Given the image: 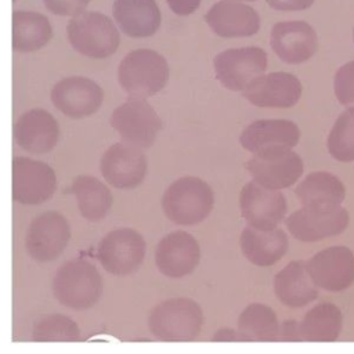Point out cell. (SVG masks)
I'll list each match as a JSON object with an SVG mask.
<instances>
[{
  "mask_svg": "<svg viewBox=\"0 0 354 354\" xmlns=\"http://www.w3.org/2000/svg\"><path fill=\"white\" fill-rule=\"evenodd\" d=\"M54 299L64 307L84 311L97 304L104 292V281L98 268L83 259L64 261L53 275Z\"/></svg>",
  "mask_w": 354,
  "mask_h": 354,
  "instance_id": "1",
  "label": "cell"
},
{
  "mask_svg": "<svg viewBox=\"0 0 354 354\" xmlns=\"http://www.w3.org/2000/svg\"><path fill=\"white\" fill-rule=\"evenodd\" d=\"M205 322L202 307L189 297H171L158 303L148 315L151 335L163 342H191Z\"/></svg>",
  "mask_w": 354,
  "mask_h": 354,
  "instance_id": "2",
  "label": "cell"
},
{
  "mask_svg": "<svg viewBox=\"0 0 354 354\" xmlns=\"http://www.w3.org/2000/svg\"><path fill=\"white\" fill-rule=\"evenodd\" d=\"M214 194L207 183L198 177H181L171 183L163 194L165 216L177 225L202 223L213 210Z\"/></svg>",
  "mask_w": 354,
  "mask_h": 354,
  "instance_id": "3",
  "label": "cell"
},
{
  "mask_svg": "<svg viewBox=\"0 0 354 354\" xmlns=\"http://www.w3.org/2000/svg\"><path fill=\"white\" fill-rule=\"evenodd\" d=\"M120 87L133 98L158 94L169 80V64L163 55L149 48L133 50L118 66Z\"/></svg>",
  "mask_w": 354,
  "mask_h": 354,
  "instance_id": "4",
  "label": "cell"
},
{
  "mask_svg": "<svg viewBox=\"0 0 354 354\" xmlns=\"http://www.w3.org/2000/svg\"><path fill=\"white\" fill-rule=\"evenodd\" d=\"M66 33L73 50L94 59L111 57L120 44L115 22L98 11H84L71 18Z\"/></svg>",
  "mask_w": 354,
  "mask_h": 354,
  "instance_id": "5",
  "label": "cell"
},
{
  "mask_svg": "<svg viewBox=\"0 0 354 354\" xmlns=\"http://www.w3.org/2000/svg\"><path fill=\"white\" fill-rule=\"evenodd\" d=\"M147 253L144 236L134 228L122 227L106 232L97 246L100 266L115 277H126L136 272Z\"/></svg>",
  "mask_w": 354,
  "mask_h": 354,
  "instance_id": "6",
  "label": "cell"
},
{
  "mask_svg": "<svg viewBox=\"0 0 354 354\" xmlns=\"http://www.w3.org/2000/svg\"><path fill=\"white\" fill-rule=\"evenodd\" d=\"M109 122L126 144L137 148L152 147L162 129L156 111L145 100L133 97L113 109Z\"/></svg>",
  "mask_w": 354,
  "mask_h": 354,
  "instance_id": "7",
  "label": "cell"
},
{
  "mask_svg": "<svg viewBox=\"0 0 354 354\" xmlns=\"http://www.w3.org/2000/svg\"><path fill=\"white\" fill-rule=\"evenodd\" d=\"M71 239L68 218L55 210H47L36 216L25 235V248L30 259L48 263L58 259Z\"/></svg>",
  "mask_w": 354,
  "mask_h": 354,
  "instance_id": "8",
  "label": "cell"
},
{
  "mask_svg": "<svg viewBox=\"0 0 354 354\" xmlns=\"http://www.w3.org/2000/svg\"><path fill=\"white\" fill-rule=\"evenodd\" d=\"M57 191V176L51 166L26 156L12 159V199L21 205H40Z\"/></svg>",
  "mask_w": 354,
  "mask_h": 354,
  "instance_id": "9",
  "label": "cell"
},
{
  "mask_svg": "<svg viewBox=\"0 0 354 354\" xmlns=\"http://www.w3.org/2000/svg\"><path fill=\"white\" fill-rule=\"evenodd\" d=\"M307 271L318 289L337 293L354 282V253L343 245L328 246L306 261Z\"/></svg>",
  "mask_w": 354,
  "mask_h": 354,
  "instance_id": "10",
  "label": "cell"
},
{
  "mask_svg": "<svg viewBox=\"0 0 354 354\" xmlns=\"http://www.w3.org/2000/svg\"><path fill=\"white\" fill-rule=\"evenodd\" d=\"M213 66L216 77L225 88L241 91L267 69V54L254 46L230 48L214 57Z\"/></svg>",
  "mask_w": 354,
  "mask_h": 354,
  "instance_id": "11",
  "label": "cell"
},
{
  "mask_svg": "<svg viewBox=\"0 0 354 354\" xmlns=\"http://www.w3.org/2000/svg\"><path fill=\"white\" fill-rule=\"evenodd\" d=\"M53 105L71 119H84L94 115L102 105L104 90L86 76H68L51 88Z\"/></svg>",
  "mask_w": 354,
  "mask_h": 354,
  "instance_id": "12",
  "label": "cell"
},
{
  "mask_svg": "<svg viewBox=\"0 0 354 354\" xmlns=\"http://www.w3.org/2000/svg\"><path fill=\"white\" fill-rule=\"evenodd\" d=\"M254 181L268 189L290 187L303 174L301 158L290 149H274L256 153L245 163Z\"/></svg>",
  "mask_w": 354,
  "mask_h": 354,
  "instance_id": "13",
  "label": "cell"
},
{
  "mask_svg": "<svg viewBox=\"0 0 354 354\" xmlns=\"http://www.w3.org/2000/svg\"><path fill=\"white\" fill-rule=\"evenodd\" d=\"M148 169L145 153L130 144L115 142L101 156L100 170L108 184L118 189L138 187Z\"/></svg>",
  "mask_w": 354,
  "mask_h": 354,
  "instance_id": "14",
  "label": "cell"
},
{
  "mask_svg": "<svg viewBox=\"0 0 354 354\" xmlns=\"http://www.w3.org/2000/svg\"><path fill=\"white\" fill-rule=\"evenodd\" d=\"M239 207L249 227L267 231L277 228L283 220L288 203L279 191L268 189L256 181H250L241 189Z\"/></svg>",
  "mask_w": 354,
  "mask_h": 354,
  "instance_id": "15",
  "label": "cell"
},
{
  "mask_svg": "<svg viewBox=\"0 0 354 354\" xmlns=\"http://www.w3.org/2000/svg\"><path fill=\"white\" fill-rule=\"evenodd\" d=\"M201 260V246L194 235L185 231L166 234L156 245L155 264L158 271L171 279L192 274Z\"/></svg>",
  "mask_w": 354,
  "mask_h": 354,
  "instance_id": "16",
  "label": "cell"
},
{
  "mask_svg": "<svg viewBox=\"0 0 354 354\" xmlns=\"http://www.w3.org/2000/svg\"><path fill=\"white\" fill-rule=\"evenodd\" d=\"M350 223L348 212L339 206L332 210L299 209L288 216L285 224L292 236L300 242H317L340 235Z\"/></svg>",
  "mask_w": 354,
  "mask_h": 354,
  "instance_id": "17",
  "label": "cell"
},
{
  "mask_svg": "<svg viewBox=\"0 0 354 354\" xmlns=\"http://www.w3.org/2000/svg\"><path fill=\"white\" fill-rule=\"evenodd\" d=\"M270 44L274 53L286 64L308 61L318 48L314 28L304 21L277 22L271 29Z\"/></svg>",
  "mask_w": 354,
  "mask_h": 354,
  "instance_id": "18",
  "label": "cell"
},
{
  "mask_svg": "<svg viewBox=\"0 0 354 354\" xmlns=\"http://www.w3.org/2000/svg\"><path fill=\"white\" fill-rule=\"evenodd\" d=\"M14 138L22 149L30 153H48L58 142L59 126L48 111L33 108L24 112L15 122Z\"/></svg>",
  "mask_w": 354,
  "mask_h": 354,
  "instance_id": "19",
  "label": "cell"
},
{
  "mask_svg": "<svg viewBox=\"0 0 354 354\" xmlns=\"http://www.w3.org/2000/svg\"><path fill=\"white\" fill-rule=\"evenodd\" d=\"M300 80L285 72L259 76L243 90V97L261 108H290L300 100Z\"/></svg>",
  "mask_w": 354,
  "mask_h": 354,
  "instance_id": "20",
  "label": "cell"
},
{
  "mask_svg": "<svg viewBox=\"0 0 354 354\" xmlns=\"http://www.w3.org/2000/svg\"><path fill=\"white\" fill-rule=\"evenodd\" d=\"M300 140L296 123L286 119H260L252 122L239 137L241 145L256 153L293 148Z\"/></svg>",
  "mask_w": 354,
  "mask_h": 354,
  "instance_id": "21",
  "label": "cell"
},
{
  "mask_svg": "<svg viewBox=\"0 0 354 354\" xmlns=\"http://www.w3.org/2000/svg\"><path fill=\"white\" fill-rule=\"evenodd\" d=\"M205 21L220 37H246L256 35L260 29V15L250 6L223 0L212 6Z\"/></svg>",
  "mask_w": 354,
  "mask_h": 354,
  "instance_id": "22",
  "label": "cell"
},
{
  "mask_svg": "<svg viewBox=\"0 0 354 354\" xmlns=\"http://www.w3.org/2000/svg\"><path fill=\"white\" fill-rule=\"evenodd\" d=\"M112 17L119 29L133 39H144L156 33L162 15L155 0H115Z\"/></svg>",
  "mask_w": 354,
  "mask_h": 354,
  "instance_id": "23",
  "label": "cell"
},
{
  "mask_svg": "<svg viewBox=\"0 0 354 354\" xmlns=\"http://www.w3.org/2000/svg\"><path fill=\"white\" fill-rule=\"evenodd\" d=\"M272 286L277 299L292 308L306 307L318 297V288L303 260H292L281 268L274 277Z\"/></svg>",
  "mask_w": 354,
  "mask_h": 354,
  "instance_id": "24",
  "label": "cell"
},
{
  "mask_svg": "<svg viewBox=\"0 0 354 354\" xmlns=\"http://www.w3.org/2000/svg\"><path fill=\"white\" fill-rule=\"evenodd\" d=\"M239 246L249 263L257 267H270L286 254L289 241L281 228L263 231L248 225L241 234Z\"/></svg>",
  "mask_w": 354,
  "mask_h": 354,
  "instance_id": "25",
  "label": "cell"
},
{
  "mask_svg": "<svg viewBox=\"0 0 354 354\" xmlns=\"http://www.w3.org/2000/svg\"><path fill=\"white\" fill-rule=\"evenodd\" d=\"M295 194L304 209L332 210L344 201L346 188L336 176L328 171H314L296 187Z\"/></svg>",
  "mask_w": 354,
  "mask_h": 354,
  "instance_id": "26",
  "label": "cell"
},
{
  "mask_svg": "<svg viewBox=\"0 0 354 354\" xmlns=\"http://www.w3.org/2000/svg\"><path fill=\"white\" fill-rule=\"evenodd\" d=\"M79 213L91 223H98L108 216L113 205L111 189L94 176H77L71 185Z\"/></svg>",
  "mask_w": 354,
  "mask_h": 354,
  "instance_id": "27",
  "label": "cell"
},
{
  "mask_svg": "<svg viewBox=\"0 0 354 354\" xmlns=\"http://www.w3.org/2000/svg\"><path fill=\"white\" fill-rule=\"evenodd\" d=\"M53 37V28L46 15L36 11L12 12V48L17 53H33L43 48Z\"/></svg>",
  "mask_w": 354,
  "mask_h": 354,
  "instance_id": "28",
  "label": "cell"
},
{
  "mask_svg": "<svg viewBox=\"0 0 354 354\" xmlns=\"http://www.w3.org/2000/svg\"><path fill=\"white\" fill-rule=\"evenodd\" d=\"M299 324L301 340L335 342L342 333L343 314L333 303H319L311 307Z\"/></svg>",
  "mask_w": 354,
  "mask_h": 354,
  "instance_id": "29",
  "label": "cell"
},
{
  "mask_svg": "<svg viewBox=\"0 0 354 354\" xmlns=\"http://www.w3.org/2000/svg\"><path fill=\"white\" fill-rule=\"evenodd\" d=\"M236 329L246 342H275L278 340L279 321L270 306L256 301L241 311Z\"/></svg>",
  "mask_w": 354,
  "mask_h": 354,
  "instance_id": "30",
  "label": "cell"
},
{
  "mask_svg": "<svg viewBox=\"0 0 354 354\" xmlns=\"http://www.w3.org/2000/svg\"><path fill=\"white\" fill-rule=\"evenodd\" d=\"M77 322L65 314H48L41 317L32 329L35 342H77L80 339Z\"/></svg>",
  "mask_w": 354,
  "mask_h": 354,
  "instance_id": "31",
  "label": "cell"
},
{
  "mask_svg": "<svg viewBox=\"0 0 354 354\" xmlns=\"http://www.w3.org/2000/svg\"><path fill=\"white\" fill-rule=\"evenodd\" d=\"M328 151L339 162L354 160V106L337 116L328 136Z\"/></svg>",
  "mask_w": 354,
  "mask_h": 354,
  "instance_id": "32",
  "label": "cell"
},
{
  "mask_svg": "<svg viewBox=\"0 0 354 354\" xmlns=\"http://www.w3.org/2000/svg\"><path fill=\"white\" fill-rule=\"evenodd\" d=\"M333 88L342 105H354V61L342 65L333 77Z\"/></svg>",
  "mask_w": 354,
  "mask_h": 354,
  "instance_id": "33",
  "label": "cell"
},
{
  "mask_svg": "<svg viewBox=\"0 0 354 354\" xmlns=\"http://www.w3.org/2000/svg\"><path fill=\"white\" fill-rule=\"evenodd\" d=\"M91 0H43L46 8L59 17H76L84 12Z\"/></svg>",
  "mask_w": 354,
  "mask_h": 354,
  "instance_id": "34",
  "label": "cell"
},
{
  "mask_svg": "<svg viewBox=\"0 0 354 354\" xmlns=\"http://www.w3.org/2000/svg\"><path fill=\"white\" fill-rule=\"evenodd\" d=\"M278 340L282 342H300V324L296 319H285L279 322Z\"/></svg>",
  "mask_w": 354,
  "mask_h": 354,
  "instance_id": "35",
  "label": "cell"
},
{
  "mask_svg": "<svg viewBox=\"0 0 354 354\" xmlns=\"http://www.w3.org/2000/svg\"><path fill=\"white\" fill-rule=\"evenodd\" d=\"M270 7L279 11H301L313 6L314 0H266Z\"/></svg>",
  "mask_w": 354,
  "mask_h": 354,
  "instance_id": "36",
  "label": "cell"
},
{
  "mask_svg": "<svg viewBox=\"0 0 354 354\" xmlns=\"http://www.w3.org/2000/svg\"><path fill=\"white\" fill-rule=\"evenodd\" d=\"M170 10L181 17L189 15L194 11L198 10V7L201 6V0H166Z\"/></svg>",
  "mask_w": 354,
  "mask_h": 354,
  "instance_id": "37",
  "label": "cell"
},
{
  "mask_svg": "<svg viewBox=\"0 0 354 354\" xmlns=\"http://www.w3.org/2000/svg\"><path fill=\"white\" fill-rule=\"evenodd\" d=\"M213 342H246L243 335L235 328H220L212 336Z\"/></svg>",
  "mask_w": 354,
  "mask_h": 354,
  "instance_id": "38",
  "label": "cell"
},
{
  "mask_svg": "<svg viewBox=\"0 0 354 354\" xmlns=\"http://www.w3.org/2000/svg\"><path fill=\"white\" fill-rule=\"evenodd\" d=\"M353 39H354V29H353Z\"/></svg>",
  "mask_w": 354,
  "mask_h": 354,
  "instance_id": "39",
  "label": "cell"
},
{
  "mask_svg": "<svg viewBox=\"0 0 354 354\" xmlns=\"http://www.w3.org/2000/svg\"><path fill=\"white\" fill-rule=\"evenodd\" d=\"M246 1H254V0H246Z\"/></svg>",
  "mask_w": 354,
  "mask_h": 354,
  "instance_id": "40",
  "label": "cell"
},
{
  "mask_svg": "<svg viewBox=\"0 0 354 354\" xmlns=\"http://www.w3.org/2000/svg\"><path fill=\"white\" fill-rule=\"evenodd\" d=\"M12 1H17V0H12Z\"/></svg>",
  "mask_w": 354,
  "mask_h": 354,
  "instance_id": "41",
  "label": "cell"
}]
</instances>
